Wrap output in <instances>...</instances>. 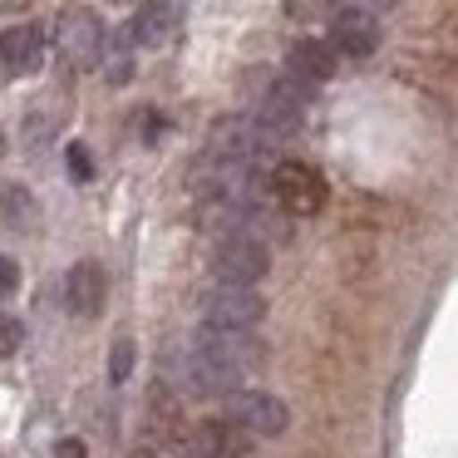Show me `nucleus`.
<instances>
[{"label":"nucleus","mask_w":458,"mask_h":458,"mask_svg":"<svg viewBox=\"0 0 458 458\" xmlns=\"http://www.w3.org/2000/svg\"><path fill=\"white\" fill-rule=\"evenodd\" d=\"M222 419H227L232 428H242V434L276 438V434H286L291 409L281 404L276 394H267V389H232V394L222 399Z\"/></svg>","instance_id":"obj_1"},{"label":"nucleus","mask_w":458,"mask_h":458,"mask_svg":"<svg viewBox=\"0 0 458 458\" xmlns=\"http://www.w3.org/2000/svg\"><path fill=\"white\" fill-rule=\"evenodd\" d=\"M104 21L89 11V5H70V11H60V21H55V45H60V55L74 64V70H89V64H99L104 55Z\"/></svg>","instance_id":"obj_2"},{"label":"nucleus","mask_w":458,"mask_h":458,"mask_svg":"<svg viewBox=\"0 0 458 458\" xmlns=\"http://www.w3.org/2000/svg\"><path fill=\"white\" fill-rule=\"evenodd\" d=\"M271 198L286 217H316L326 208V178L310 163H281L271 173Z\"/></svg>","instance_id":"obj_3"},{"label":"nucleus","mask_w":458,"mask_h":458,"mask_svg":"<svg viewBox=\"0 0 458 458\" xmlns=\"http://www.w3.org/2000/svg\"><path fill=\"white\" fill-rule=\"evenodd\" d=\"M267 271H271V257L257 237H227L212 251V276H217L222 286H247L251 291Z\"/></svg>","instance_id":"obj_4"},{"label":"nucleus","mask_w":458,"mask_h":458,"mask_svg":"<svg viewBox=\"0 0 458 458\" xmlns=\"http://www.w3.org/2000/svg\"><path fill=\"white\" fill-rule=\"evenodd\" d=\"M202 316H208V330H242L247 335L251 326L267 320V301L247 286H217L202 301Z\"/></svg>","instance_id":"obj_5"},{"label":"nucleus","mask_w":458,"mask_h":458,"mask_svg":"<svg viewBox=\"0 0 458 458\" xmlns=\"http://www.w3.org/2000/svg\"><path fill=\"white\" fill-rule=\"evenodd\" d=\"M379 35H385V25H379L375 11H365V5H340L335 15H330V50L335 55H350V60H369V55L379 50Z\"/></svg>","instance_id":"obj_6"},{"label":"nucleus","mask_w":458,"mask_h":458,"mask_svg":"<svg viewBox=\"0 0 458 458\" xmlns=\"http://www.w3.org/2000/svg\"><path fill=\"white\" fill-rule=\"evenodd\" d=\"M192 345H198L208 360H217V365H227L237 379L247 375V369H257L261 360H267V350H261L251 335H242V330H208V326H202Z\"/></svg>","instance_id":"obj_7"},{"label":"nucleus","mask_w":458,"mask_h":458,"mask_svg":"<svg viewBox=\"0 0 458 458\" xmlns=\"http://www.w3.org/2000/svg\"><path fill=\"white\" fill-rule=\"evenodd\" d=\"M306 109H310V89L306 84H296V80H276L267 94H261V109H257V129H276V133H286V129H296L301 119H306Z\"/></svg>","instance_id":"obj_8"},{"label":"nucleus","mask_w":458,"mask_h":458,"mask_svg":"<svg viewBox=\"0 0 458 458\" xmlns=\"http://www.w3.org/2000/svg\"><path fill=\"white\" fill-rule=\"evenodd\" d=\"M104 296H109V276H104L99 261H74L70 276H64V306L80 320H94L104 310Z\"/></svg>","instance_id":"obj_9"},{"label":"nucleus","mask_w":458,"mask_h":458,"mask_svg":"<svg viewBox=\"0 0 458 458\" xmlns=\"http://www.w3.org/2000/svg\"><path fill=\"white\" fill-rule=\"evenodd\" d=\"M182 25V5H168V0H148L133 11V25H129V40L133 45H168Z\"/></svg>","instance_id":"obj_10"},{"label":"nucleus","mask_w":458,"mask_h":458,"mask_svg":"<svg viewBox=\"0 0 458 458\" xmlns=\"http://www.w3.org/2000/svg\"><path fill=\"white\" fill-rule=\"evenodd\" d=\"M40 55H45V30L40 25H11V30L0 35V64L11 74H30L40 70Z\"/></svg>","instance_id":"obj_11"},{"label":"nucleus","mask_w":458,"mask_h":458,"mask_svg":"<svg viewBox=\"0 0 458 458\" xmlns=\"http://www.w3.org/2000/svg\"><path fill=\"white\" fill-rule=\"evenodd\" d=\"M182 385H188L192 394H222L227 399L232 389H237V375H232L227 365H217V360H208L198 345H188V355H182Z\"/></svg>","instance_id":"obj_12"},{"label":"nucleus","mask_w":458,"mask_h":458,"mask_svg":"<svg viewBox=\"0 0 458 458\" xmlns=\"http://www.w3.org/2000/svg\"><path fill=\"white\" fill-rule=\"evenodd\" d=\"M286 64H291V80L296 84H326L330 74H335L340 55L330 50L326 40H301V45H291Z\"/></svg>","instance_id":"obj_13"},{"label":"nucleus","mask_w":458,"mask_h":458,"mask_svg":"<svg viewBox=\"0 0 458 458\" xmlns=\"http://www.w3.org/2000/svg\"><path fill=\"white\" fill-rule=\"evenodd\" d=\"M247 454V434L232 428L227 419H208L192 428V458H242Z\"/></svg>","instance_id":"obj_14"},{"label":"nucleus","mask_w":458,"mask_h":458,"mask_svg":"<svg viewBox=\"0 0 458 458\" xmlns=\"http://www.w3.org/2000/svg\"><path fill=\"white\" fill-rule=\"evenodd\" d=\"M0 222L15 227V232H30L35 222H40V208H35V198L21 182H5V188H0Z\"/></svg>","instance_id":"obj_15"},{"label":"nucleus","mask_w":458,"mask_h":458,"mask_svg":"<svg viewBox=\"0 0 458 458\" xmlns=\"http://www.w3.org/2000/svg\"><path fill=\"white\" fill-rule=\"evenodd\" d=\"M129 30H123V35H114V40H104V55H99V60H104V80H109V84H129L133 80V50H129Z\"/></svg>","instance_id":"obj_16"},{"label":"nucleus","mask_w":458,"mask_h":458,"mask_svg":"<svg viewBox=\"0 0 458 458\" xmlns=\"http://www.w3.org/2000/svg\"><path fill=\"white\" fill-rule=\"evenodd\" d=\"M129 369H133V340L119 335V340H114V355H109V379H114V385H123Z\"/></svg>","instance_id":"obj_17"},{"label":"nucleus","mask_w":458,"mask_h":458,"mask_svg":"<svg viewBox=\"0 0 458 458\" xmlns=\"http://www.w3.org/2000/svg\"><path fill=\"white\" fill-rule=\"evenodd\" d=\"M25 345V326L15 316H0V360H11Z\"/></svg>","instance_id":"obj_18"},{"label":"nucleus","mask_w":458,"mask_h":458,"mask_svg":"<svg viewBox=\"0 0 458 458\" xmlns=\"http://www.w3.org/2000/svg\"><path fill=\"white\" fill-rule=\"evenodd\" d=\"M70 173H74V182L94 178V163H89V153H84V143H70Z\"/></svg>","instance_id":"obj_19"},{"label":"nucleus","mask_w":458,"mask_h":458,"mask_svg":"<svg viewBox=\"0 0 458 458\" xmlns=\"http://www.w3.org/2000/svg\"><path fill=\"white\" fill-rule=\"evenodd\" d=\"M15 286H21V267L11 257H0V296H15Z\"/></svg>","instance_id":"obj_20"},{"label":"nucleus","mask_w":458,"mask_h":458,"mask_svg":"<svg viewBox=\"0 0 458 458\" xmlns=\"http://www.w3.org/2000/svg\"><path fill=\"white\" fill-rule=\"evenodd\" d=\"M55 458H89V448H84L80 438H60V444H55Z\"/></svg>","instance_id":"obj_21"},{"label":"nucleus","mask_w":458,"mask_h":458,"mask_svg":"<svg viewBox=\"0 0 458 458\" xmlns=\"http://www.w3.org/2000/svg\"><path fill=\"white\" fill-rule=\"evenodd\" d=\"M0 158H5V129H0Z\"/></svg>","instance_id":"obj_22"}]
</instances>
